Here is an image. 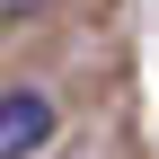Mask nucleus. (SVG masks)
<instances>
[{
    "instance_id": "1",
    "label": "nucleus",
    "mask_w": 159,
    "mask_h": 159,
    "mask_svg": "<svg viewBox=\"0 0 159 159\" xmlns=\"http://www.w3.org/2000/svg\"><path fill=\"white\" fill-rule=\"evenodd\" d=\"M53 124H62V115H53L44 89H9L0 97V159H35L53 142Z\"/></svg>"
}]
</instances>
